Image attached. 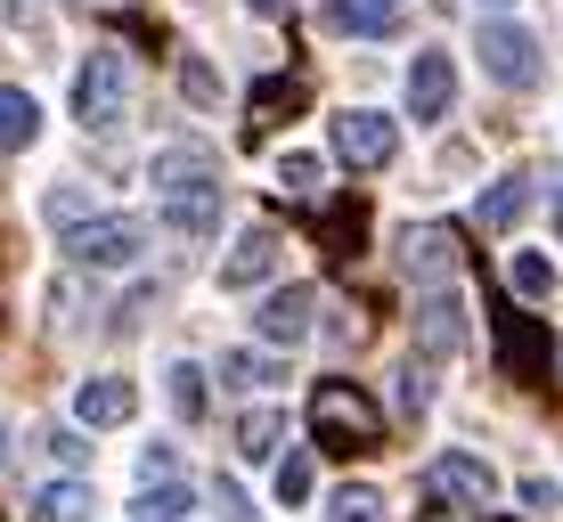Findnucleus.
<instances>
[{"instance_id":"nucleus-33","label":"nucleus","mask_w":563,"mask_h":522,"mask_svg":"<svg viewBox=\"0 0 563 522\" xmlns=\"http://www.w3.org/2000/svg\"><path fill=\"white\" fill-rule=\"evenodd\" d=\"M212 507H221L229 522H245V514H254V507H245V490H238V481H229V474H221V481H212Z\"/></svg>"},{"instance_id":"nucleus-10","label":"nucleus","mask_w":563,"mask_h":522,"mask_svg":"<svg viewBox=\"0 0 563 522\" xmlns=\"http://www.w3.org/2000/svg\"><path fill=\"white\" fill-rule=\"evenodd\" d=\"M424 490H433V498H457V507H490V498H498V474L482 466V457L450 449V457H433V466H424Z\"/></svg>"},{"instance_id":"nucleus-22","label":"nucleus","mask_w":563,"mask_h":522,"mask_svg":"<svg viewBox=\"0 0 563 522\" xmlns=\"http://www.w3.org/2000/svg\"><path fill=\"white\" fill-rule=\"evenodd\" d=\"M327 522H384V498L367 490V481H343V490L327 498Z\"/></svg>"},{"instance_id":"nucleus-12","label":"nucleus","mask_w":563,"mask_h":522,"mask_svg":"<svg viewBox=\"0 0 563 522\" xmlns=\"http://www.w3.org/2000/svg\"><path fill=\"white\" fill-rule=\"evenodd\" d=\"M450 107H457V66H450V49H417V66H409V114H417V123H441Z\"/></svg>"},{"instance_id":"nucleus-27","label":"nucleus","mask_w":563,"mask_h":522,"mask_svg":"<svg viewBox=\"0 0 563 522\" xmlns=\"http://www.w3.org/2000/svg\"><path fill=\"white\" fill-rule=\"evenodd\" d=\"M180 90H188L197 107H221V74H212L205 57H180Z\"/></svg>"},{"instance_id":"nucleus-32","label":"nucleus","mask_w":563,"mask_h":522,"mask_svg":"<svg viewBox=\"0 0 563 522\" xmlns=\"http://www.w3.org/2000/svg\"><path fill=\"white\" fill-rule=\"evenodd\" d=\"M400 9H409V0H360V33H384V25H400Z\"/></svg>"},{"instance_id":"nucleus-5","label":"nucleus","mask_w":563,"mask_h":522,"mask_svg":"<svg viewBox=\"0 0 563 522\" xmlns=\"http://www.w3.org/2000/svg\"><path fill=\"white\" fill-rule=\"evenodd\" d=\"M498 367H507L515 384H548L555 367V335L539 326L531 311H498Z\"/></svg>"},{"instance_id":"nucleus-39","label":"nucleus","mask_w":563,"mask_h":522,"mask_svg":"<svg viewBox=\"0 0 563 522\" xmlns=\"http://www.w3.org/2000/svg\"><path fill=\"white\" fill-rule=\"evenodd\" d=\"M490 9H507V0H490Z\"/></svg>"},{"instance_id":"nucleus-16","label":"nucleus","mask_w":563,"mask_h":522,"mask_svg":"<svg viewBox=\"0 0 563 522\" xmlns=\"http://www.w3.org/2000/svg\"><path fill=\"white\" fill-rule=\"evenodd\" d=\"M90 481H42V498H33V522H90Z\"/></svg>"},{"instance_id":"nucleus-26","label":"nucleus","mask_w":563,"mask_h":522,"mask_svg":"<svg viewBox=\"0 0 563 522\" xmlns=\"http://www.w3.org/2000/svg\"><path fill=\"white\" fill-rule=\"evenodd\" d=\"M400 409H409V417H424V409H433V367H424V359H409V367H400Z\"/></svg>"},{"instance_id":"nucleus-38","label":"nucleus","mask_w":563,"mask_h":522,"mask_svg":"<svg viewBox=\"0 0 563 522\" xmlns=\"http://www.w3.org/2000/svg\"><path fill=\"white\" fill-rule=\"evenodd\" d=\"M254 9H278V0H254Z\"/></svg>"},{"instance_id":"nucleus-17","label":"nucleus","mask_w":563,"mask_h":522,"mask_svg":"<svg viewBox=\"0 0 563 522\" xmlns=\"http://www.w3.org/2000/svg\"><path fill=\"white\" fill-rule=\"evenodd\" d=\"M33 131H42V107H33V90H0V147H33Z\"/></svg>"},{"instance_id":"nucleus-34","label":"nucleus","mask_w":563,"mask_h":522,"mask_svg":"<svg viewBox=\"0 0 563 522\" xmlns=\"http://www.w3.org/2000/svg\"><path fill=\"white\" fill-rule=\"evenodd\" d=\"M319 25H327V33H360V9H352V0H327Z\"/></svg>"},{"instance_id":"nucleus-6","label":"nucleus","mask_w":563,"mask_h":522,"mask_svg":"<svg viewBox=\"0 0 563 522\" xmlns=\"http://www.w3.org/2000/svg\"><path fill=\"white\" fill-rule=\"evenodd\" d=\"M327 140H335V156L352 164V171H384V164H393V147H400V131L384 123L376 107H343Z\"/></svg>"},{"instance_id":"nucleus-23","label":"nucleus","mask_w":563,"mask_h":522,"mask_svg":"<svg viewBox=\"0 0 563 522\" xmlns=\"http://www.w3.org/2000/svg\"><path fill=\"white\" fill-rule=\"evenodd\" d=\"M507 286H515V295H531V302L555 295V262H548V254H515V262H507Z\"/></svg>"},{"instance_id":"nucleus-31","label":"nucleus","mask_w":563,"mask_h":522,"mask_svg":"<svg viewBox=\"0 0 563 522\" xmlns=\"http://www.w3.org/2000/svg\"><path fill=\"white\" fill-rule=\"evenodd\" d=\"M278 498H286V507L310 498V457H286V466H278Z\"/></svg>"},{"instance_id":"nucleus-15","label":"nucleus","mask_w":563,"mask_h":522,"mask_svg":"<svg viewBox=\"0 0 563 522\" xmlns=\"http://www.w3.org/2000/svg\"><path fill=\"white\" fill-rule=\"evenodd\" d=\"M360 229H367V204H360V197L327 204V221H319V245H327V262H360Z\"/></svg>"},{"instance_id":"nucleus-14","label":"nucleus","mask_w":563,"mask_h":522,"mask_svg":"<svg viewBox=\"0 0 563 522\" xmlns=\"http://www.w3.org/2000/svg\"><path fill=\"white\" fill-rule=\"evenodd\" d=\"M278 269V229H245L238 245H229V262H221V286H254Z\"/></svg>"},{"instance_id":"nucleus-9","label":"nucleus","mask_w":563,"mask_h":522,"mask_svg":"<svg viewBox=\"0 0 563 522\" xmlns=\"http://www.w3.org/2000/svg\"><path fill=\"white\" fill-rule=\"evenodd\" d=\"M254 326H262V343L269 352H286V343H302L310 326H319V286H278V295L254 311Z\"/></svg>"},{"instance_id":"nucleus-19","label":"nucleus","mask_w":563,"mask_h":522,"mask_svg":"<svg viewBox=\"0 0 563 522\" xmlns=\"http://www.w3.org/2000/svg\"><path fill=\"white\" fill-rule=\"evenodd\" d=\"M531 212V180H490L482 188V229H515Z\"/></svg>"},{"instance_id":"nucleus-35","label":"nucleus","mask_w":563,"mask_h":522,"mask_svg":"<svg viewBox=\"0 0 563 522\" xmlns=\"http://www.w3.org/2000/svg\"><path fill=\"white\" fill-rule=\"evenodd\" d=\"M140 474H147V481H172V474H180V457H172V449H147Z\"/></svg>"},{"instance_id":"nucleus-8","label":"nucleus","mask_w":563,"mask_h":522,"mask_svg":"<svg viewBox=\"0 0 563 522\" xmlns=\"http://www.w3.org/2000/svg\"><path fill=\"white\" fill-rule=\"evenodd\" d=\"M457 262H465L457 229H441V221H409V229H400V269H409L417 286H450Z\"/></svg>"},{"instance_id":"nucleus-37","label":"nucleus","mask_w":563,"mask_h":522,"mask_svg":"<svg viewBox=\"0 0 563 522\" xmlns=\"http://www.w3.org/2000/svg\"><path fill=\"white\" fill-rule=\"evenodd\" d=\"M0 466H9V441H0Z\"/></svg>"},{"instance_id":"nucleus-4","label":"nucleus","mask_w":563,"mask_h":522,"mask_svg":"<svg viewBox=\"0 0 563 522\" xmlns=\"http://www.w3.org/2000/svg\"><path fill=\"white\" fill-rule=\"evenodd\" d=\"M123 107H131L123 49H90V57H82V74H74V123H82V131H107Z\"/></svg>"},{"instance_id":"nucleus-11","label":"nucleus","mask_w":563,"mask_h":522,"mask_svg":"<svg viewBox=\"0 0 563 522\" xmlns=\"http://www.w3.org/2000/svg\"><path fill=\"white\" fill-rule=\"evenodd\" d=\"M417 352L424 359H457L465 352V302L450 295V286H433V295L417 302Z\"/></svg>"},{"instance_id":"nucleus-20","label":"nucleus","mask_w":563,"mask_h":522,"mask_svg":"<svg viewBox=\"0 0 563 522\" xmlns=\"http://www.w3.org/2000/svg\"><path fill=\"white\" fill-rule=\"evenodd\" d=\"M295 107H302V66L278 74V82H254V131H262V123H286Z\"/></svg>"},{"instance_id":"nucleus-40","label":"nucleus","mask_w":563,"mask_h":522,"mask_svg":"<svg viewBox=\"0 0 563 522\" xmlns=\"http://www.w3.org/2000/svg\"><path fill=\"white\" fill-rule=\"evenodd\" d=\"M490 522H498V514H490Z\"/></svg>"},{"instance_id":"nucleus-30","label":"nucleus","mask_w":563,"mask_h":522,"mask_svg":"<svg viewBox=\"0 0 563 522\" xmlns=\"http://www.w3.org/2000/svg\"><path fill=\"white\" fill-rule=\"evenodd\" d=\"M42 449H49V466H82V449H90V441L74 433V424H49V441H42Z\"/></svg>"},{"instance_id":"nucleus-1","label":"nucleus","mask_w":563,"mask_h":522,"mask_svg":"<svg viewBox=\"0 0 563 522\" xmlns=\"http://www.w3.org/2000/svg\"><path fill=\"white\" fill-rule=\"evenodd\" d=\"M310 433H319L327 457H367V449H384V409L352 376H327V384H310Z\"/></svg>"},{"instance_id":"nucleus-36","label":"nucleus","mask_w":563,"mask_h":522,"mask_svg":"<svg viewBox=\"0 0 563 522\" xmlns=\"http://www.w3.org/2000/svg\"><path fill=\"white\" fill-rule=\"evenodd\" d=\"M555 229H563V197H555Z\"/></svg>"},{"instance_id":"nucleus-21","label":"nucleus","mask_w":563,"mask_h":522,"mask_svg":"<svg viewBox=\"0 0 563 522\" xmlns=\"http://www.w3.org/2000/svg\"><path fill=\"white\" fill-rule=\"evenodd\" d=\"M278 376H286V367L269 359V352H229L221 359V384H238V392H269Z\"/></svg>"},{"instance_id":"nucleus-13","label":"nucleus","mask_w":563,"mask_h":522,"mask_svg":"<svg viewBox=\"0 0 563 522\" xmlns=\"http://www.w3.org/2000/svg\"><path fill=\"white\" fill-rule=\"evenodd\" d=\"M74 417L82 424H131L140 417V392H131V376H90L82 392H74Z\"/></svg>"},{"instance_id":"nucleus-3","label":"nucleus","mask_w":563,"mask_h":522,"mask_svg":"<svg viewBox=\"0 0 563 522\" xmlns=\"http://www.w3.org/2000/svg\"><path fill=\"white\" fill-rule=\"evenodd\" d=\"M57 254L74 269H140L147 229L140 221H74V229H57Z\"/></svg>"},{"instance_id":"nucleus-28","label":"nucleus","mask_w":563,"mask_h":522,"mask_svg":"<svg viewBox=\"0 0 563 522\" xmlns=\"http://www.w3.org/2000/svg\"><path fill=\"white\" fill-rule=\"evenodd\" d=\"M278 188H286V197H319V164H310V156H286V164H278Z\"/></svg>"},{"instance_id":"nucleus-18","label":"nucleus","mask_w":563,"mask_h":522,"mask_svg":"<svg viewBox=\"0 0 563 522\" xmlns=\"http://www.w3.org/2000/svg\"><path fill=\"white\" fill-rule=\"evenodd\" d=\"M278 441H286V417L269 409V400H262V409H245V417H238V457H254V466H262V457L278 449Z\"/></svg>"},{"instance_id":"nucleus-29","label":"nucleus","mask_w":563,"mask_h":522,"mask_svg":"<svg viewBox=\"0 0 563 522\" xmlns=\"http://www.w3.org/2000/svg\"><path fill=\"white\" fill-rule=\"evenodd\" d=\"M42 212H49V229H74V221H90V204L74 197V188H49V197H42Z\"/></svg>"},{"instance_id":"nucleus-25","label":"nucleus","mask_w":563,"mask_h":522,"mask_svg":"<svg viewBox=\"0 0 563 522\" xmlns=\"http://www.w3.org/2000/svg\"><path fill=\"white\" fill-rule=\"evenodd\" d=\"M172 409H180L188 424H197V417H205V367H188V359H180V367H172Z\"/></svg>"},{"instance_id":"nucleus-7","label":"nucleus","mask_w":563,"mask_h":522,"mask_svg":"<svg viewBox=\"0 0 563 522\" xmlns=\"http://www.w3.org/2000/svg\"><path fill=\"white\" fill-rule=\"evenodd\" d=\"M474 49H482V66H490V82H507V90L539 82V42L522 25H507V16H490V25L474 33Z\"/></svg>"},{"instance_id":"nucleus-24","label":"nucleus","mask_w":563,"mask_h":522,"mask_svg":"<svg viewBox=\"0 0 563 522\" xmlns=\"http://www.w3.org/2000/svg\"><path fill=\"white\" fill-rule=\"evenodd\" d=\"M188 514V490H172V481H155V490L131 507V522H180Z\"/></svg>"},{"instance_id":"nucleus-2","label":"nucleus","mask_w":563,"mask_h":522,"mask_svg":"<svg viewBox=\"0 0 563 522\" xmlns=\"http://www.w3.org/2000/svg\"><path fill=\"white\" fill-rule=\"evenodd\" d=\"M164 229H172V237H205V229H221V180H212V156H164Z\"/></svg>"}]
</instances>
